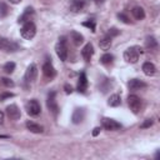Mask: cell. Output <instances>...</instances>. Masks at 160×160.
Instances as JSON below:
<instances>
[{"label": "cell", "instance_id": "cell-1", "mask_svg": "<svg viewBox=\"0 0 160 160\" xmlns=\"http://www.w3.org/2000/svg\"><path fill=\"white\" fill-rule=\"evenodd\" d=\"M142 54V49L139 46H131L129 49H126L124 51V59L130 62V64H135L139 60V55Z\"/></svg>", "mask_w": 160, "mask_h": 160}, {"label": "cell", "instance_id": "cell-2", "mask_svg": "<svg viewBox=\"0 0 160 160\" xmlns=\"http://www.w3.org/2000/svg\"><path fill=\"white\" fill-rule=\"evenodd\" d=\"M20 34H21V36L24 39L31 40L35 36V34H36V26H35V24L32 21H28V22L22 24V28L20 30Z\"/></svg>", "mask_w": 160, "mask_h": 160}, {"label": "cell", "instance_id": "cell-3", "mask_svg": "<svg viewBox=\"0 0 160 160\" xmlns=\"http://www.w3.org/2000/svg\"><path fill=\"white\" fill-rule=\"evenodd\" d=\"M55 51L61 61H66L68 59V48H66V39L64 36L59 38V42L55 46Z\"/></svg>", "mask_w": 160, "mask_h": 160}, {"label": "cell", "instance_id": "cell-4", "mask_svg": "<svg viewBox=\"0 0 160 160\" xmlns=\"http://www.w3.org/2000/svg\"><path fill=\"white\" fill-rule=\"evenodd\" d=\"M128 105L134 114H138L140 111V108H141V99L138 95L131 94L128 96Z\"/></svg>", "mask_w": 160, "mask_h": 160}, {"label": "cell", "instance_id": "cell-5", "mask_svg": "<svg viewBox=\"0 0 160 160\" xmlns=\"http://www.w3.org/2000/svg\"><path fill=\"white\" fill-rule=\"evenodd\" d=\"M26 111H28V114H29L30 116H36V115H39L40 111H41V106H40V104H39V101H38L36 99L29 100L28 104H26Z\"/></svg>", "mask_w": 160, "mask_h": 160}, {"label": "cell", "instance_id": "cell-6", "mask_svg": "<svg viewBox=\"0 0 160 160\" xmlns=\"http://www.w3.org/2000/svg\"><path fill=\"white\" fill-rule=\"evenodd\" d=\"M38 72H39V70H38L36 64L31 62V64L28 66L26 71H25V80H26V81H29V82L35 81V80H36V78H38Z\"/></svg>", "mask_w": 160, "mask_h": 160}, {"label": "cell", "instance_id": "cell-7", "mask_svg": "<svg viewBox=\"0 0 160 160\" xmlns=\"http://www.w3.org/2000/svg\"><path fill=\"white\" fill-rule=\"evenodd\" d=\"M55 91H51V92H49V95H48V100H46V105H48V109L54 114V115H56L58 112H59V106H58V102H56V100H55Z\"/></svg>", "mask_w": 160, "mask_h": 160}, {"label": "cell", "instance_id": "cell-8", "mask_svg": "<svg viewBox=\"0 0 160 160\" xmlns=\"http://www.w3.org/2000/svg\"><path fill=\"white\" fill-rule=\"evenodd\" d=\"M102 126H104L105 130H109V131H116V130L121 129V124L120 122H118L114 119H109V118H104L102 119Z\"/></svg>", "mask_w": 160, "mask_h": 160}, {"label": "cell", "instance_id": "cell-9", "mask_svg": "<svg viewBox=\"0 0 160 160\" xmlns=\"http://www.w3.org/2000/svg\"><path fill=\"white\" fill-rule=\"evenodd\" d=\"M6 115L11 120H19L20 116H21V112H20V109L18 108V105L10 104V105L6 106Z\"/></svg>", "mask_w": 160, "mask_h": 160}, {"label": "cell", "instance_id": "cell-10", "mask_svg": "<svg viewBox=\"0 0 160 160\" xmlns=\"http://www.w3.org/2000/svg\"><path fill=\"white\" fill-rule=\"evenodd\" d=\"M18 48H19L18 44L10 41L9 39L0 38V50H4V51H16Z\"/></svg>", "mask_w": 160, "mask_h": 160}, {"label": "cell", "instance_id": "cell-11", "mask_svg": "<svg viewBox=\"0 0 160 160\" xmlns=\"http://www.w3.org/2000/svg\"><path fill=\"white\" fill-rule=\"evenodd\" d=\"M128 86H129V90H131V91H136V90H141V89L146 88V84H145L142 80H139V79H131V80H129Z\"/></svg>", "mask_w": 160, "mask_h": 160}, {"label": "cell", "instance_id": "cell-12", "mask_svg": "<svg viewBox=\"0 0 160 160\" xmlns=\"http://www.w3.org/2000/svg\"><path fill=\"white\" fill-rule=\"evenodd\" d=\"M86 6V0H72L70 4V10L72 12H81Z\"/></svg>", "mask_w": 160, "mask_h": 160}, {"label": "cell", "instance_id": "cell-13", "mask_svg": "<svg viewBox=\"0 0 160 160\" xmlns=\"http://www.w3.org/2000/svg\"><path fill=\"white\" fill-rule=\"evenodd\" d=\"M42 74L48 78V79H52L55 75H56V71L52 66V64L50 61H46L44 65H42Z\"/></svg>", "mask_w": 160, "mask_h": 160}, {"label": "cell", "instance_id": "cell-14", "mask_svg": "<svg viewBox=\"0 0 160 160\" xmlns=\"http://www.w3.org/2000/svg\"><path fill=\"white\" fill-rule=\"evenodd\" d=\"M92 55H94V46L89 42V44H86V45L82 48V50H81V56L84 58L85 61H90V59L92 58Z\"/></svg>", "mask_w": 160, "mask_h": 160}, {"label": "cell", "instance_id": "cell-15", "mask_svg": "<svg viewBox=\"0 0 160 160\" xmlns=\"http://www.w3.org/2000/svg\"><path fill=\"white\" fill-rule=\"evenodd\" d=\"M86 89H88V78H86V74L82 71L79 76V80H78V91L85 92Z\"/></svg>", "mask_w": 160, "mask_h": 160}, {"label": "cell", "instance_id": "cell-16", "mask_svg": "<svg viewBox=\"0 0 160 160\" xmlns=\"http://www.w3.org/2000/svg\"><path fill=\"white\" fill-rule=\"evenodd\" d=\"M84 118H85V110L78 108V109L74 110L72 116H71V120H72L74 124H80V122L84 120Z\"/></svg>", "mask_w": 160, "mask_h": 160}, {"label": "cell", "instance_id": "cell-17", "mask_svg": "<svg viewBox=\"0 0 160 160\" xmlns=\"http://www.w3.org/2000/svg\"><path fill=\"white\" fill-rule=\"evenodd\" d=\"M26 128H28V130H30L31 132H34V134H41L42 131H44V128L40 125V124H38V122H35V121H26Z\"/></svg>", "mask_w": 160, "mask_h": 160}, {"label": "cell", "instance_id": "cell-18", "mask_svg": "<svg viewBox=\"0 0 160 160\" xmlns=\"http://www.w3.org/2000/svg\"><path fill=\"white\" fill-rule=\"evenodd\" d=\"M32 15H34V10H32V8H26L25 11L22 12V15L19 16L18 21L21 22V24H25V22L30 21V18H31Z\"/></svg>", "mask_w": 160, "mask_h": 160}, {"label": "cell", "instance_id": "cell-19", "mask_svg": "<svg viewBox=\"0 0 160 160\" xmlns=\"http://www.w3.org/2000/svg\"><path fill=\"white\" fill-rule=\"evenodd\" d=\"M142 71H144V74H145L146 76H152V75H155V72H156V68H155V65H154L152 62L146 61V62L142 64Z\"/></svg>", "mask_w": 160, "mask_h": 160}, {"label": "cell", "instance_id": "cell-20", "mask_svg": "<svg viewBox=\"0 0 160 160\" xmlns=\"http://www.w3.org/2000/svg\"><path fill=\"white\" fill-rule=\"evenodd\" d=\"M131 14L136 20H142L145 18V11L141 6H134L131 10Z\"/></svg>", "mask_w": 160, "mask_h": 160}, {"label": "cell", "instance_id": "cell-21", "mask_svg": "<svg viewBox=\"0 0 160 160\" xmlns=\"http://www.w3.org/2000/svg\"><path fill=\"white\" fill-rule=\"evenodd\" d=\"M70 38H71L74 45H76V46L81 45V44L84 42V36H82L80 32H78V31H71V32H70Z\"/></svg>", "mask_w": 160, "mask_h": 160}, {"label": "cell", "instance_id": "cell-22", "mask_svg": "<svg viewBox=\"0 0 160 160\" xmlns=\"http://www.w3.org/2000/svg\"><path fill=\"white\" fill-rule=\"evenodd\" d=\"M120 104H121L120 95H118V94H112V95H110V98H109V100H108V105H109V106L116 108V106H119Z\"/></svg>", "mask_w": 160, "mask_h": 160}, {"label": "cell", "instance_id": "cell-23", "mask_svg": "<svg viewBox=\"0 0 160 160\" xmlns=\"http://www.w3.org/2000/svg\"><path fill=\"white\" fill-rule=\"evenodd\" d=\"M111 44H112L111 38H110V36H105V38H102V39L100 40L99 46H100L102 50H109V49H110V46H111Z\"/></svg>", "mask_w": 160, "mask_h": 160}, {"label": "cell", "instance_id": "cell-24", "mask_svg": "<svg viewBox=\"0 0 160 160\" xmlns=\"http://www.w3.org/2000/svg\"><path fill=\"white\" fill-rule=\"evenodd\" d=\"M145 46H146L148 49H150V50L156 49V48H158V41L155 40L154 36H149V38H146V40H145Z\"/></svg>", "mask_w": 160, "mask_h": 160}, {"label": "cell", "instance_id": "cell-25", "mask_svg": "<svg viewBox=\"0 0 160 160\" xmlns=\"http://www.w3.org/2000/svg\"><path fill=\"white\" fill-rule=\"evenodd\" d=\"M82 26H85V28L90 29L92 32H95L96 22H95V20H86V21H84V22H82Z\"/></svg>", "mask_w": 160, "mask_h": 160}, {"label": "cell", "instance_id": "cell-26", "mask_svg": "<svg viewBox=\"0 0 160 160\" xmlns=\"http://www.w3.org/2000/svg\"><path fill=\"white\" fill-rule=\"evenodd\" d=\"M112 60H114V56L111 55V54H104L101 58H100V62L101 64H110V62H112Z\"/></svg>", "mask_w": 160, "mask_h": 160}, {"label": "cell", "instance_id": "cell-27", "mask_svg": "<svg viewBox=\"0 0 160 160\" xmlns=\"http://www.w3.org/2000/svg\"><path fill=\"white\" fill-rule=\"evenodd\" d=\"M9 6L5 2H0V18H5L9 14Z\"/></svg>", "mask_w": 160, "mask_h": 160}, {"label": "cell", "instance_id": "cell-28", "mask_svg": "<svg viewBox=\"0 0 160 160\" xmlns=\"http://www.w3.org/2000/svg\"><path fill=\"white\" fill-rule=\"evenodd\" d=\"M14 70H15V62L9 61V62H6V64L4 65V71H5L6 74H11Z\"/></svg>", "mask_w": 160, "mask_h": 160}, {"label": "cell", "instance_id": "cell-29", "mask_svg": "<svg viewBox=\"0 0 160 160\" xmlns=\"http://www.w3.org/2000/svg\"><path fill=\"white\" fill-rule=\"evenodd\" d=\"M1 85H4V86H6V88H14V81L12 80H10V79H8V78H1Z\"/></svg>", "mask_w": 160, "mask_h": 160}, {"label": "cell", "instance_id": "cell-30", "mask_svg": "<svg viewBox=\"0 0 160 160\" xmlns=\"http://www.w3.org/2000/svg\"><path fill=\"white\" fill-rule=\"evenodd\" d=\"M152 124H154V120H152V119H145L144 122L140 125V128H141V129H146V128H150Z\"/></svg>", "mask_w": 160, "mask_h": 160}, {"label": "cell", "instance_id": "cell-31", "mask_svg": "<svg viewBox=\"0 0 160 160\" xmlns=\"http://www.w3.org/2000/svg\"><path fill=\"white\" fill-rule=\"evenodd\" d=\"M118 18H119L122 22H125V24H130V19H129L125 14H122V12H121V14H118Z\"/></svg>", "mask_w": 160, "mask_h": 160}, {"label": "cell", "instance_id": "cell-32", "mask_svg": "<svg viewBox=\"0 0 160 160\" xmlns=\"http://www.w3.org/2000/svg\"><path fill=\"white\" fill-rule=\"evenodd\" d=\"M14 96V94L12 92H2L1 95H0V100L1 101H4L5 99H8V98H12Z\"/></svg>", "mask_w": 160, "mask_h": 160}, {"label": "cell", "instance_id": "cell-33", "mask_svg": "<svg viewBox=\"0 0 160 160\" xmlns=\"http://www.w3.org/2000/svg\"><path fill=\"white\" fill-rule=\"evenodd\" d=\"M118 34H119V30H118V29H115V28H112V29H110V30H109L108 36H110V38H111V36H116Z\"/></svg>", "mask_w": 160, "mask_h": 160}, {"label": "cell", "instance_id": "cell-34", "mask_svg": "<svg viewBox=\"0 0 160 160\" xmlns=\"http://www.w3.org/2000/svg\"><path fill=\"white\" fill-rule=\"evenodd\" d=\"M64 89H65V92H66V94H71V92H72V88H71L70 85H68V84L64 86Z\"/></svg>", "mask_w": 160, "mask_h": 160}, {"label": "cell", "instance_id": "cell-35", "mask_svg": "<svg viewBox=\"0 0 160 160\" xmlns=\"http://www.w3.org/2000/svg\"><path fill=\"white\" fill-rule=\"evenodd\" d=\"M99 132H100V128H94V130H92V135L96 136V135H99Z\"/></svg>", "mask_w": 160, "mask_h": 160}, {"label": "cell", "instance_id": "cell-36", "mask_svg": "<svg viewBox=\"0 0 160 160\" xmlns=\"http://www.w3.org/2000/svg\"><path fill=\"white\" fill-rule=\"evenodd\" d=\"M4 118H5V114L2 112V110H0V124L4 122Z\"/></svg>", "mask_w": 160, "mask_h": 160}, {"label": "cell", "instance_id": "cell-37", "mask_svg": "<svg viewBox=\"0 0 160 160\" xmlns=\"http://www.w3.org/2000/svg\"><path fill=\"white\" fill-rule=\"evenodd\" d=\"M8 1H10L11 4H15V5H16V4H20V2H21V0H8Z\"/></svg>", "mask_w": 160, "mask_h": 160}, {"label": "cell", "instance_id": "cell-38", "mask_svg": "<svg viewBox=\"0 0 160 160\" xmlns=\"http://www.w3.org/2000/svg\"><path fill=\"white\" fill-rule=\"evenodd\" d=\"M96 4H101V2H104V0H94Z\"/></svg>", "mask_w": 160, "mask_h": 160}]
</instances>
